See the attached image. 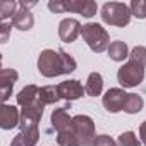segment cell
I'll use <instances>...</instances> for the list:
<instances>
[{"instance_id": "obj_13", "label": "cell", "mask_w": 146, "mask_h": 146, "mask_svg": "<svg viewBox=\"0 0 146 146\" xmlns=\"http://www.w3.org/2000/svg\"><path fill=\"white\" fill-rule=\"evenodd\" d=\"M38 95H40V88L36 84H28L17 93V105L21 108H24V107L35 103L38 100Z\"/></svg>"}, {"instance_id": "obj_22", "label": "cell", "mask_w": 146, "mask_h": 146, "mask_svg": "<svg viewBox=\"0 0 146 146\" xmlns=\"http://www.w3.org/2000/svg\"><path fill=\"white\" fill-rule=\"evenodd\" d=\"M117 144L119 146H141V141L132 131H125L117 137Z\"/></svg>"}, {"instance_id": "obj_5", "label": "cell", "mask_w": 146, "mask_h": 146, "mask_svg": "<svg viewBox=\"0 0 146 146\" xmlns=\"http://www.w3.org/2000/svg\"><path fill=\"white\" fill-rule=\"evenodd\" d=\"M117 81L120 83L122 88H134L139 86L144 81V67L134 64V62H127L124 64L119 70H117Z\"/></svg>"}, {"instance_id": "obj_27", "label": "cell", "mask_w": 146, "mask_h": 146, "mask_svg": "<svg viewBox=\"0 0 146 146\" xmlns=\"http://www.w3.org/2000/svg\"><path fill=\"white\" fill-rule=\"evenodd\" d=\"M139 137H141V141H143V144L146 146V120L139 125Z\"/></svg>"}, {"instance_id": "obj_15", "label": "cell", "mask_w": 146, "mask_h": 146, "mask_svg": "<svg viewBox=\"0 0 146 146\" xmlns=\"http://www.w3.org/2000/svg\"><path fill=\"white\" fill-rule=\"evenodd\" d=\"M84 91L90 96H100L102 95V91H103V78H102L100 72H91V74L88 76Z\"/></svg>"}, {"instance_id": "obj_17", "label": "cell", "mask_w": 146, "mask_h": 146, "mask_svg": "<svg viewBox=\"0 0 146 146\" xmlns=\"http://www.w3.org/2000/svg\"><path fill=\"white\" fill-rule=\"evenodd\" d=\"M38 98H40V102H41L45 107H46V105H52V103H55V102L60 100L57 86H43V88H40Z\"/></svg>"}, {"instance_id": "obj_14", "label": "cell", "mask_w": 146, "mask_h": 146, "mask_svg": "<svg viewBox=\"0 0 146 146\" xmlns=\"http://www.w3.org/2000/svg\"><path fill=\"white\" fill-rule=\"evenodd\" d=\"M35 26V17L29 11H19L14 17H12V28L19 29V31H29Z\"/></svg>"}, {"instance_id": "obj_2", "label": "cell", "mask_w": 146, "mask_h": 146, "mask_svg": "<svg viewBox=\"0 0 146 146\" xmlns=\"http://www.w3.org/2000/svg\"><path fill=\"white\" fill-rule=\"evenodd\" d=\"M81 36L95 53H102L108 50L110 46V35L107 33V29L102 24H96V23L84 24L81 29Z\"/></svg>"}, {"instance_id": "obj_21", "label": "cell", "mask_w": 146, "mask_h": 146, "mask_svg": "<svg viewBox=\"0 0 146 146\" xmlns=\"http://www.w3.org/2000/svg\"><path fill=\"white\" fill-rule=\"evenodd\" d=\"M129 62L146 67V46H134L129 53Z\"/></svg>"}, {"instance_id": "obj_1", "label": "cell", "mask_w": 146, "mask_h": 146, "mask_svg": "<svg viewBox=\"0 0 146 146\" xmlns=\"http://www.w3.org/2000/svg\"><path fill=\"white\" fill-rule=\"evenodd\" d=\"M76 60L65 50H43L38 57V70L45 78H57L62 74H70L76 70Z\"/></svg>"}, {"instance_id": "obj_19", "label": "cell", "mask_w": 146, "mask_h": 146, "mask_svg": "<svg viewBox=\"0 0 146 146\" xmlns=\"http://www.w3.org/2000/svg\"><path fill=\"white\" fill-rule=\"evenodd\" d=\"M57 143H58V146H79L78 137L72 129H64V131L57 132Z\"/></svg>"}, {"instance_id": "obj_12", "label": "cell", "mask_w": 146, "mask_h": 146, "mask_svg": "<svg viewBox=\"0 0 146 146\" xmlns=\"http://www.w3.org/2000/svg\"><path fill=\"white\" fill-rule=\"evenodd\" d=\"M65 110H67V108L64 107V108H55V110L52 112L50 120H52V127H53L57 132H60V131H64V129H70L72 117H69V113H67Z\"/></svg>"}, {"instance_id": "obj_26", "label": "cell", "mask_w": 146, "mask_h": 146, "mask_svg": "<svg viewBox=\"0 0 146 146\" xmlns=\"http://www.w3.org/2000/svg\"><path fill=\"white\" fill-rule=\"evenodd\" d=\"M11 146H29L24 139H23V136L21 134H17L14 139H12V143H11Z\"/></svg>"}, {"instance_id": "obj_24", "label": "cell", "mask_w": 146, "mask_h": 146, "mask_svg": "<svg viewBox=\"0 0 146 146\" xmlns=\"http://www.w3.org/2000/svg\"><path fill=\"white\" fill-rule=\"evenodd\" d=\"M95 146H119L110 136H107V134H100V136H96V139H95Z\"/></svg>"}, {"instance_id": "obj_18", "label": "cell", "mask_w": 146, "mask_h": 146, "mask_svg": "<svg viewBox=\"0 0 146 146\" xmlns=\"http://www.w3.org/2000/svg\"><path fill=\"white\" fill-rule=\"evenodd\" d=\"M143 107H144V100H143L139 95H136V93H129V95H127L125 105H124V112H127V113L132 115V113L141 112Z\"/></svg>"}, {"instance_id": "obj_7", "label": "cell", "mask_w": 146, "mask_h": 146, "mask_svg": "<svg viewBox=\"0 0 146 146\" xmlns=\"http://www.w3.org/2000/svg\"><path fill=\"white\" fill-rule=\"evenodd\" d=\"M57 90H58V96L65 102H74V100H79L83 98V95L86 93L83 84L78 81V79H69V81H64L60 84H57Z\"/></svg>"}, {"instance_id": "obj_10", "label": "cell", "mask_w": 146, "mask_h": 146, "mask_svg": "<svg viewBox=\"0 0 146 146\" xmlns=\"http://www.w3.org/2000/svg\"><path fill=\"white\" fill-rule=\"evenodd\" d=\"M19 124H21V110L14 105L4 103L2 112H0V127L9 131V129L17 127Z\"/></svg>"}, {"instance_id": "obj_8", "label": "cell", "mask_w": 146, "mask_h": 146, "mask_svg": "<svg viewBox=\"0 0 146 146\" xmlns=\"http://www.w3.org/2000/svg\"><path fill=\"white\" fill-rule=\"evenodd\" d=\"M76 12L84 17H93L98 11V5L93 0H64V12Z\"/></svg>"}, {"instance_id": "obj_9", "label": "cell", "mask_w": 146, "mask_h": 146, "mask_svg": "<svg viewBox=\"0 0 146 146\" xmlns=\"http://www.w3.org/2000/svg\"><path fill=\"white\" fill-rule=\"evenodd\" d=\"M81 23L78 19H62L60 24H58V36L64 43H72V41H76V38L81 35Z\"/></svg>"}, {"instance_id": "obj_28", "label": "cell", "mask_w": 146, "mask_h": 146, "mask_svg": "<svg viewBox=\"0 0 146 146\" xmlns=\"http://www.w3.org/2000/svg\"><path fill=\"white\" fill-rule=\"evenodd\" d=\"M36 5V2H26V0H21L19 2V7L23 9V11H29L31 7H35Z\"/></svg>"}, {"instance_id": "obj_11", "label": "cell", "mask_w": 146, "mask_h": 146, "mask_svg": "<svg viewBox=\"0 0 146 146\" xmlns=\"http://www.w3.org/2000/svg\"><path fill=\"white\" fill-rule=\"evenodd\" d=\"M19 74L14 70V69H2L0 72V90H2V102H7L12 95V88H14V83L17 81Z\"/></svg>"}, {"instance_id": "obj_20", "label": "cell", "mask_w": 146, "mask_h": 146, "mask_svg": "<svg viewBox=\"0 0 146 146\" xmlns=\"http://www.w3.org/2000/svg\"><path fill=\"white\" fill-rule=\"evenodd\" d=\"M17 2H12V0H5V2L0 4V17L4 21L9 19V17H14L19 11H17Z\"/></svg>"}, {"instance_id": "obj_4", "label": "cell", "mask_w": 146, "mask_h": 146, "mask_svg": "<svg viewBox=\"0 0 146 146\" xmlns=\"http://www.w3.org/2000/svg\"><path fill=\"white\" fill-rule=\"evenodd\" d=\"M70 129L74 131L79 146H95L96 134H95V122L91 117H88V115L72 117Z\"/></svg>"}, {"instance_id": "obj_23", "label": "cell", "mask_w": 146, "mask_h": 146, "mask_svg": "<svg viewBox=\"0 0 146 146\" xmlns=\"http://www.w3.org/2000/svg\"><path fill=\"white\" fill-rule=\"evenodd\" d=\"M131 12L137 19H146V0H132L131 2Z\"/></svg>"}, {"instance_id": "obj_6", "label": "cell", "mask_w": 146, "mask_h": 146, "mask_svg": "<svg viewBox=\"0 0 146 146\" xmlns=\"http://www.w3.org/2000/svg\"><path fill=\"white\" fill-rule=\"evenodd\" d=\"M125 98H127V93L120 88H110L105 95H103V107L112 112V113H117L120 110H124V105H125Z\"/></svg>"}, {"instance_id": "obj_16", "label": "cell", "mask_w": 146, "mask_h": 146, "mask_svg": "<svg viewBox=\"0 0 146 146\" xmlns=\"http://www.w3.org/2000/svg\"><path fill=\"white\" fill-rule=\"evenodd\" d=\"M108 57L115 62H124L127 57H129V46L124 43V41H112L110 46H108Z\"/></svg>"}, {"instance_id": "obj_25", "label": "cell", "mask_w": 146, "mask_h": 146, "mask_svg": "<svg viewBox=\"0 0 146 146\" xmlns=\"http://www.w3.org/2000/svg\"><path fill=\"white\" fill-rule=\"evenodd\" d=\"M11 24H7V23H4L2 26H0V31H2V36H0V40H2V43H5L7 40H9V35H11Z\"/></svg>"}, {"instance_id": "obj_3", "label": "cell", "mask_w": 146, "mask_h": 146, "mask_svg": "<svg viewBox=\"0 0 146 146\" xmlns=\"http://www.w3.org/2000/svg\"><path fill=\"white\" fill-rule=\"evenodd\" d=\"M102 21L105 24L110 26H117V28H124L131 23L132 12L131 7L127 4H120V2H107L102 7Z\"/></svg>"}]
</instances>
